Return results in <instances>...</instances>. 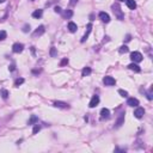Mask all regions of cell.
Masks as SVG:
<instances>
[{
    "instance_id": "e0dca14e",
    "label": "cell",
    "mask_w": 153,
    "mask_h": 153,
    "mask_svg": "<svg viewBox=\"0 0 153 153\" xmlns=\"http://www.w3.org/2000/svg\"><path fill=\"white\" fill-rule=\"evenodd\" d=\"M123 121H124V113H122L117 120V123H116V127H120L121 124H123Z\"/></svg>"
},
{
    "instance_id": "30bf717a",
    "label": "cell",
    "mask_w": 153,
    "mask_h": 153,
    "mask_svg": "<svg viewBox=\"0 0 153 153\" xmlns=\"http://www.w3.org/2000/svg\"><path fill=\"white\" fill-rule=\"evenodd\" d=\"M127 104L129 106H138L139 105V101L136 98H128Z\"/></svg>"
},
{
    "instance_id": "d6986e66",
    "label": "cell",
    "mask_w": 153,
    "mask_h": 153,
    "mask_svg": "<svg viewBox=\"0 0 153 153\" xmlns=\"http://www.w3.org/2000/svg\"><path fill=\"white\" fill-rule=\"evenodd\" d=\"M73 16V11L72 10H67V11H65V13H63V17H65V18H71V17H72Z\"/></svg>"
},
{
    "instance_id": "ac0fdd59",
    "label": "cell",
    "mask_w": 153,
    "mask_h": 153,
    "mask_svg": "<svg viewBox=\"0 0 153 153\" xmlns=\"http://www.w3.org/2000/svg\"><path fill=\"white\" fill-rule=\"evenodd\" d=\"M81 74H83V76H88V75H90V74H91V68H90V67H85V68L83 69Z\"/></svg>"
},
{
    "instance_id": "52a82bcc",
    "label": "cell",
    "mask_w": 153,
    "mask_h": 153,
    "mask_svg": "<svg viewBox=\"0 0 153 153\" xmlns=\"http://www.w3.org/2000/svg\"><path fill=\"white\" fill-rule=\"evenodd\" d=\"M144 114H145L144 108H136L135 111H134V116L136 117V118H141V117L144 116Z\"/></svg>"
},
{
    "instance_id": "9a60e30c",
    "label": "cell",
    "mask_w": 153,
    "mask_h": 153,
    "mask_svg": "<svg viewBox=\"0 0 153 153\" xmlns=\"http://www.w3.org/2000/svg\"><path fill=\"white\" fill-rule=\"evenodd\" d=\"M128 68L132 69V71H134V72H140V71H141V68H140L136 63H130V65L128 66Z\"/></svg>"
},
{
    "instance_id": "f1b7e54d",
    "label": "cell",
    "mask_w": 153,
    "mask_h": 153,
    "mask_svg": "<svg viewBox=\"0 0 153 153\" xmlns=\"http://www.w3.org/2000/svg\"><path fill=\"white\" fill-rule=\"evenodd\" d=\"M66 63H68V59H67V58H66V59H63V60H62V61H61V63H60V66H61V67H62V66H65Z\"/></svg>"
},
{
    "instance_id": "8992f818",
    "label": "cell",
    "mask_w": 153,
    "mask_h": 153,
    "mask_svg": "<svg viewBox=\"0 0 153 153\" xmlns=\"http://www.w3.org/2000/svg\"><path fill=\"white\" fill-rule=\"evenodd\" d=\"M98 103H99V97L97 95H95V96H92V99L90 101L89 106H90V108H95L96 105H98Z\"/></svg>"
},
{
    "instance_id": "83f0119b",
    "label": "cell",
    "mask_w": 153,
    "mask_h": 153,
    "mask_svg": "<svg viewBox=\"0 0 153 153\" xmlns=\"http://www.w3.org/2000/svg\"><path fill=\"white\" fill-rule=\"evenodd\" d=\"M118 93H120L122 97H127V96H128V92L124 91V90H118Z\"/></svg>"
},
{
    "instance_id": "44dd1931",
    "label": "cell",
    "mask_w": 153,
    "mask_h": 153,
    "mask_svg": "<svg viewBox=\"0 0 153 153\" xmlns=\"http://www.w3.org/2000/svg\"><path fill=\"white\" fill-rule=\"evenodd\" d=\"M40 130H41V126L38 123L35 124V127H34V129H32V134H37Z\"/></svg>"
},
{
    "instance_id": "3957f363",
    "label": "cell",
    "mask_w": 153,
    "mask_h": 153,
    "mask_svg": "<svg viewBox=\"0 0 153 153\" xmlns=\"http://www.w3.org/2000/svg\"><path fill=\"white\" fill-rule=\"evenodd\" d=\"M110 117V111L109 109H106V108H103L101 110V120H106V118H109Z\"/></svg>"
},
{
    "instance_id": "7402d4cb",
    "label": "cell",
    "mask_w": 153,
    "mask_h": 153,
    "mask_svg": "<svg viewBox=\"0 0 153 153\" xmlns=\"http://www.w3.org/2000/svg\"><path fill=\"white\" fill-rule=\"evenodd\" d=\"M0 93H1V96H3V98L4 99H6L8 97V91L7 90H4V89H3V90L0 91Z\"/></svg>"
},
{
    "instance_id": "5b68a950",
    "label": "cell",
    "mask_w": 153,
    "mask_h": 153,
    "mask_svg": "<svg viewBox=\"0 0 153 153\" xmlns=\"http://www.w3.org/2000/svg\"><path fill=\"white\" fill-rule=\"evenodd\" d=\"M44 31H46L44 26L41 25V26H38V28L36 29V31L32 34V36H34V37H40V36H42V35L44 34Z\"/></svg>"
},
{
    "instance_id": "8fae6325",
    "label": "cell",
    "mask_w": 153,
    "mask_h": 153,
    "mask_svg": "<svg viewBox=\"0 0 153 153\" xmlns=\"http://www.w3.org/2000/svg\"><path fill=\"white\" fill-rule=\"evenodd\" d=\"M67 28H68V30L71 31V32H75L76 29H78L76 24H75V23H73V22H69L68 25H67Z\"/></svg>"
},
{
    "instance_id": "d6a6232c",
    "label": "cell",
    "mask_w": 153,
    "mask_h": 153,
    "mask_svg": "<svg viewBox=\"0 0 153 153\" xmlns=\"http://www.w3.org/2000/svg\"><path fill=\"white\" fill-rule=\"evenodd\" d=\"M75 3H76L75 0H71V5H74V4H75Z\"/></svg>"
},
{
    "instance_id": "4316f807",
    "label": "cell",
    "mask_w": 153,
    "mask_h": 153,
    "mask_svg": "<svg viewBox=\"0 0 153 153\" xmlns=\"http://www.w3.org/2000/svg\"><path fill=\"white\" fill-rule=\"evenodd\" d=\"M30 31V25L29 24H25V25L23 26V32H29Z\"/></svg>"
},
{
    "instance_id": "cb8c5ba5",
    "label": "cell",
    "mask_w": 153,
    "mask_h": 153,
    "mask_svg": "<svg viewBox=\"0 0 153 153\" xmlns=\"http://www.w3.org/2000/svg\"><path fill=\"white\" fill-rule=\"evenodd\" d=\"M23 83H24V79H23V78H18V79L15 81V86H19V85H22Z\"/></svg>"
},
{
    "instance_id": "4fadbf2b",
    "label": "cell",
    "mask_w": 153,
    "mask_h": 153,
    "mask_svg": "<svg viewBox=\"0 0 153 153\" xmlns=\"http://www.w3.org/2000/svg\"><path fill=\"white\" fill-rule=\"evenodd\" d=\"M126 4H127V6L130 10H135L136 8V3H135L134 0H126Z\"/></svg>"
},
{
    "instance_id": "603a6c76",
    "label": "cell",
    "mask_w": 153,
    "mask_h": 153,
    "mask_svg": "<svg viewBox=\"0 0 153 153\" xmlns=\"http://www.w3.org/2000/svg\"><path fill=\"white\" fill-rule=\"evenodd\" d=\"M6 36H7V34H6V31H4V30H1V31H0V41H4L5 38H6Z\"/></svg>"
},
{
    "instance_id": "1f68e13d",
    "label": "cell",
    "mask_w": 153,
    "mask_h": 153,
    "mask_svg": "<svg viewBox=\"0 0 153 153\" xmlns=\"http://www.w3.org/2000/svg\"><path fill=\"white\" fill-rule=\"evenodd\" d=\"M15 69H16V66H15V65H11V66H10V71H15Z\"/></svg>"
},
{
    "instance_id": "f546056e",
    "label": "cell",
    "mask_w": 153,
    "mask_h": 153,
    "mask_svg": "<svg viewBox=\"0 0 153 153\" xmlns=\"http://www.w3.org/2000/svg\"><path fill=\"white\" fill-rule=\"evenodd\" d=\"M54 11L56 12V13H61V7H59V6H55Z\"/></svg>"
},
{
    "instance_id": "836d02e7",
    "label": "cell",
    "mask_w": 153,
    "mask_h": 153,
    "mask_svg": "<svg viewBox=\"0 0 153 153\" xmlns=\"http://www.w3.org/2000/svg\"><path fill=\"white\" fill-rule=\"evenodd\" d=\"M5 0H0V4H1V3H4Z\"/></svg>"
},
{
    "instance_id": "d590c367",
    "label": "cell",
    "mask_w": 153,
    "mask_h": 153,
    "mask_svg": "<svg viewBox=\"0 0 153 153\" xmlns=\"http://www.w3.org/2000/svg\"><path fill=\"white\" fill-rule=\"evenodd\" d=\"M31 1H34V0H31Z\"/></svg>"
},
{
    "instance_id": "d4e9b609",
    "label": "cell",
    "mask_w": 153,
    "mask_h": 153,
    "mask_svg": "<svg viewBox=\"0 0 153 153\" xmlns=\"http://www.w3.org/2000/svg\"><path fill=\"white\" fill-rule=\"evenodd\" d=\"M37 120H38V118H37V116H35V115H32V116H31V118H30V120H29V124H34V123H35V122H36Z\"/></svg>"
},
{
    "instance_id": "4dcf8cb0",
    "label": "cell",
    "mask_w": 153,
    "mask_h": 153,
    "mask_svg": "<svg viewBox=\"0 0 153 153\" xmlns=\"http://www.w3.org/2000/svg\"><path fill=\"white\" fill-rule=\"evenodd\" d=\"M130 40H132V36H130V35H127V36H126V41H127V42H129Z\"/></svg>"
},
{
    "instance_id": "ffe728a7",
    "label": "cell",
    "mask_w": 153,
    "mask_h": 153,
    "mask_svg": "<svg viewBox=\"0 0 153 153\" xmlns=\"http://www.w3.org/2000/svg\"><path fill=\"white\" fill-rule=\"evenodd\" d=\"M128 50H129V48H128L127 46H122L118 51H120V54H124V53H128Z\"/></svg>"
},
{
    "instance_id": "7c38bea8",
    "label": "cell",
    "mask_w": 153,
    "mask_h": 153,
    "mask_svg": "<svg viewBox=\"0 0 153 153\" xmlns=\"http://www.w3.org/2000/svg\"><path fill=\"white\" fill-rule=\"evenodd\" d=\"M54 105L56 106V108H63V109H67L68 108V104L65 102H60V101H58V102H54Z\"/></svg>"
},
{
    "instance_id": "ba28073f",
    "label": "cell",
    "mask_w": 153,
    "mask_h": 153,
    "mask_svg": "<svg viewBox=\"0 0 153 153\" xmlns=\"http://www.w3.org/2000/svg\"><path fill=\"white\" fill-rule=\"evenodd\" d=\"M99 18H101V20L104 23H109L110 22V17L108 13H105V12H99Z\"/></svg>"
},
{
    "instance_id": "277c9868",
    "label": "cell",
    "mask_w": 153,
    "mask_h": 153,
    "mask_svg": "<svg viewBox=\"0 0 153 153\" xmlns=\"http://www.w3.org/2000/svg\"><path fill=\"white\" fill-rule=\"evenodd\" d=\"M23 49H24V46L22 43H15L12 46V50L13 53H22Z\"/></svg>"
},
{
    "instance_id": "484cf974",
    "label": "cell",
    "mask_w": 153,
    "mask_h": 153,
    "mask_svg": "<svg viewBox=\"0 0 153 153\" xmlns=\"http://www.w3.org/2000/svg\"><path fill=\"white\" fill-rule=\"evenodd\" d=\"M56 54H58V53H56V48H51L50 49V56L51 58H55V56H56Z\"/></svg>"
},
{
    "instance_id": "2e32d148",
    "label": "cell",
    "mask_w": 153,
    "mask_h": 153,
    "mask_svg": "<svg viewBox=\"0 0 153 153\" xmlns=\"http://www.w3.org/2000/svg\"><path fill=\"white\" fill-rule=\"evenodd\" d=\"M113 8H114V12H116V15H117V17H118V19L123 18V16H122V13H121V11H120V7H118L117 5L113 6Z\"/></svg>"
},
{
    "instance_id": "7a4b0ae2",
    "label": "cell",
    "mask_w": 153,
    "mask_h": 153,
    "mask_svg": "<svg viewBox=\"0 0 153 153\" xmlns=\"http://www.w3.org/2000/svg\"><path fill=\"white\" fill-rule=\"evenodd\" d=\"M103 83H104L106 86H113V85L116 84V80L114 79L113 76H104V79H103Z\"/></svg>"
},
{
    "instance_id": "e575fe53",
    "label": "cell",
    "mask_w": 153,
    "mask_h": 153,
    "mask_svg": "<svg viewBox=\"0 0 153 153\" xmlns=\"http://www.w3.org/2000/svg\"><path fill=\"white\" fill-rule=\"evenodd\" d=\"M118 1H124V0H118Z\"/></svg>"
},
{
    "instance_id": "5bb4252c",
    "label": "cell",
    "mask_w": 153,
    "mask_h": 153,
    "mask_svg": "<svg viewBox=\"0 0 153 153\" xmlns=\"http://www.w3.org/2000/svg\"><path fill=\"white\" fill-rule=\"evenodd\" d=\"M43 15V10H36L32 12V17L34 18H41Z\"/></svg>"
},
{
    "instance_id": "6da1fadb",
    "label": "cell",
    "mask_w": 153,
    "mask_h": 153,
    "mask_svg": "<svg viewBox=\"0 0 153 153\" xmlns=\"http://www.w3.org/2000/svg\"><path fill=\"white\" fill-rule=\"evenodd\" d=\"M130 59L134 62H141L142 61V55H141V53H139V51H133L130 54Z\"/></svg>"
},
{
    "instance_id": "9c48e42d",
    "label": "cell",
    "mask_w": 153,
    "mask_h": 153,
    "mask_svg": "<svg viewBox=\"0 0 153 153\" xmlns=\"http://www.w3.org/2000/svg\"><path fill=\"white\" fill-rule=\"evenodd\" d=\"M91 30H92V24L91 23H89L88 24V30H86L85 35L83 36V38H81V42H85V41L88 40V37H89V35H90V32H91Z\"/></svg>"
}]
</instances>
